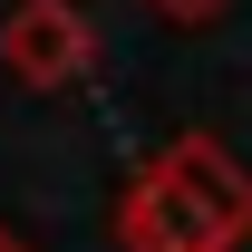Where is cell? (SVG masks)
Returning <instances> with one entry per match:
<instances>
[{
  "label": "cell",
  "instance_id": "1",
  "mask_svg": "<svg viewBox=\"0 0 252 252\" xmlns=\"http://www.w3.org/2000/svg\"><path fill=\"white\" fill-rule=\"evenodd\" d=\"M107 233H117V252H243L252 243V175L233 165V146L214 126H185L156 156L126 165Z\"/></svg>",
  "mask_w": 252,
  "mask_h": 252
},
{
  "label": "cell",
  "instance_id": "2",
  "mask_svg": "<svg viewBox=\"0 0 252 252\" xmlns=\"http://www.w3.org/2000/svg\"><path fill=\"white\" fill-rule=\"evenodd\" d=\"M0 68H10V88H30V97L88 88V78H97L88 10H78V0H20V10L0 20Z\"/></svg>",
  "mask_w": 252,
  "mask_h": 252
},
{
  "label": "cell",
  "instance_id": "3",
  "mask_svg": "<svg viewBox=\"0 0 252 252\" xmlns=\"http://www.w3.org/2000/svg\"><path fill=\"white\" fill-rule=\"evenodd\" d=\"M146 10H165V20H175V30H204V20H223V10H233V0H146Z\"/></svg>",
  "mask_w": 252,
  "mask_h": 252
},
{
  "label": "cell",
  "instance_id": "4",
  "mask_svg": "<svg viewBox=\"0 0 252 252\" xmlns=\"http://www.w3.org/2000/svg\"><path fill=\"white\" fill-rule=\"evenodd\" d=\"M0 252H39V243H30V233H10V214H0Z\"/></svg>",
  "mask_w": 252,
  "mask_h": 252
}]
</instances>
